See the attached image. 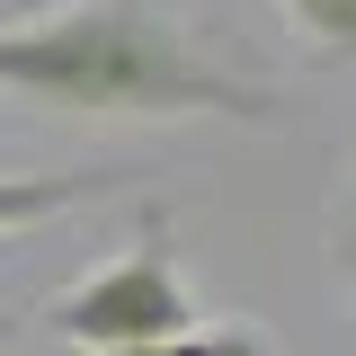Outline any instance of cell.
Segmentation results:
<instances>
[{
    "label": "cell",
    "mask_w": 356,
    "mask_h": 356,
    "mask_svg": "<svg viewBox=\"0 0 356 356\" xmlns=\"http://www.w3.org/2000/svg\"><path fill=\"white\" fill-rule=\"evenodd\" d=\"M0 89L44 116H125V125H276V89L196 44L187 18L152 0H44L0 18Z\"/></svg>",
    "instance_id": "1"
},
{
    "label": "cell",
    "mask_w": 356,
    "mask_h": 356,
    "mask_svg": "<svg viewBox=\"0 0 356 356\" xmlns=\"http://www.w3.org/2000/svg\"><path fill=\"white\" fill-rule=\"evenodd\" d=\"M44 321H54L72 348H89V356H107V348H170V339H187V330H196V303H187V276H178L170 222L152 214L116 259L98 267V276L63 285V294L44 303Z\"/></svg>",
    "instance_id": "2"
},
{
    "label": "cell",
    "mask_w": 356,
    "mask_h": 356,
    "mask_svg": "<svg viewBox=\"0 0 356 356\" xmlns=\"http://www.w3.org/2000/svg\"><path fill=\"white\" fill-rule=\"evenodd\" d=\"M125 187V170H72V178H0V241H18V232H36V222L54 214H81V205H98V196H116Z\"/></svg>",
    "instance_id": "3"
},
{
    "label": "cell",
    "mask_w": 356,
    "mask_h": 356,
    "mask_svg": "<svg viewBox=\"0 0 356 356\" xmlns=\"http://www.w3.org/2000/svg\"><path fill=\"white\" fill-rule=\"evenodd\" d=\"M294 18V36H312L321 63H356V0H276Z\"/></svg>",
    "instance_id": "4"
},
{
    "label": "cell",
    "mask_w": 356,
    "mask_h": 356,
    "mask_svg": "<svg viewBox=\"0 0 356 356\" xmlns=\"http://www.w3.org/2000/svg\"><path fill=\"white\" fill-rule=\"evenodd\" d=\"M107 356H276V339L259 321H214V330H187L170 348H107Z\"/></svg>",
    "instance_id": "5"
}]
</instances>
